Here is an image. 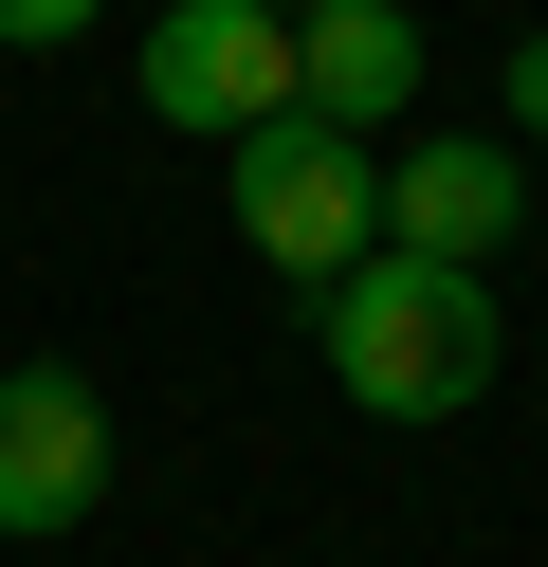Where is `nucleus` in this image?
<instances>
[{"label":"nucleus","instance_id":"nucleus-9","mask_svg":"<svg viewBox=\"0 0 548 567\" xmlns=\"http://www.w3.org/2000/svg\"><path fill=\"white\" fill-rule=\"evenodd\" d=\"M275 19H311V0H275Z\"/></svg>","mask_w":548,"mask_h":567},{"label":"nucleus","instance_id":"nucleus-7","mask_svg":"<svg viewBox=\"0 0 548 567\" xmlns=\"http://www.w3.org/2000/svg\"><path fill=\"white\" fill-rule=\"evenodd\" d=\"M92 19H110V0H0V55H73Z\"/></svg>","mask_w":548,"mask_h":567},{"label":"nucleus","instance_id":"nucleus-8","mask_svg":"<svg viewBox=\"0 0 548 567\" xmlns=\"http://www.w3.org/2000/svg\"><path fill=\"white\" fill-rule=\"evenodd\" d=\"M494 92H511V147H548V19L511 38V74H494Z\"/></svg>","mask_w":548,"mask_h":567},{"label":"nucleus","instance_id":"nucleus-5","mask_svg":"<svg viewBox=\"0 0 548 567\" xmlns=\"http://www.w3.org/2000/svg\"><path fill=\"white\" fill-rule=\"evenodd\" d=\"M511 220H530V165H511V147H402V165H384V238H402V257L494 275Z\"/></svg>","mask_w":548,"mask_h":567},{"label":"nucleus","instance_id":"nucleus-2","mask_svg":"<svg viewBox=\"0 0 548 567\" xmlns=\"http://www.w3.org/2000/svg\"><path fill=\"white\" fill-rule=\"evenodd\" d=\"M219 184H238V238L292 275V293H329L348 257H384V165H365V128H329V111H256L238 147H219Z\"/></svg>","mask_w":548,"mask_h":567},{"label":"nucleus","instance_id":"nucleus-6","mask_svg":"<svg viewBox=\"0 0 548 567\" xmlns=\"http://www.w3.org/2000/svg\"><path fill=\"white\" fill-rule=\"evenodd\" d=\"M292 111L402 128L421 111V19H402V0H311V19H292Z\"/></svg>","mask_w":548,"mask_h":567},{"label":"nucleus","instance_id":"nucleus-4","mask_svg":"<svg viewBox=\"0 0 548 567\" xmlns=\"http://www.w3.org/2000/svg\"><path fill=\"white\" fill-rule=\"evenodd\" d=\"M110 494V403H92V367H0V530H73Z\"/></svg>","mask_w":548,"mask_h":567},{"label":"nucleus","instance_id":"nucleus-3","mask_svg":"<svg viewBox=\"0 0 548 567\" xmlns=\"http://www.w3.org/2000/svg\"><path fill=\"white\" fill-rule=\"evenodd\" d=\"M146 111L201 128V147H238L256 111H292V19L275 0H146Z\"/></svg>","mask_w":548,"mask_h":567},{"label":"nucleus","instance_id":"nucleus-1","mask_svg":"<svg viewBox=\"0 0 548 567\" xmlns=\"http://www.w3.org/2000/svg\"><path fill=\"white\" fill-rule=\"evenodd\" d=\"M311 348H329V384H348L365 421L421 440V421H475V403H494V348L511 330H494V293H475L457 257H402V238H384V257H348L311 293Z\"/></svg>","mask_w":548,"mask_h":567}]
</instances>
